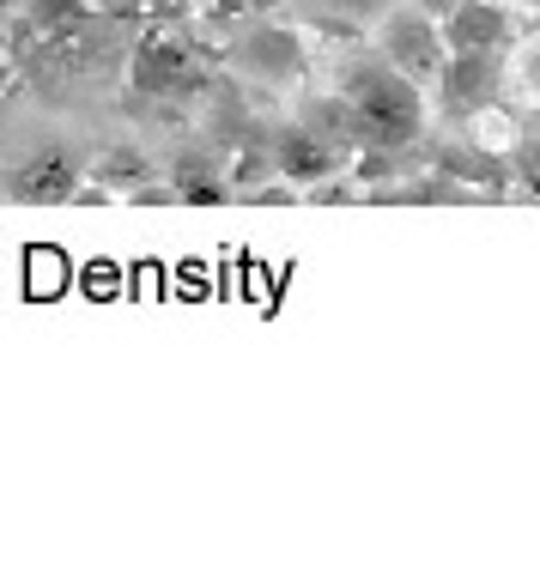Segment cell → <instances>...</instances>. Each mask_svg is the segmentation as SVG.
<instances>
[{"label":"cell","instance_id":"obj_1","mask_svg":"<svg viewBox=\"0 0 540 564\" xmlns=\"http://www.w3.org/2000/svg\"><path fill=\"white\" fill-rule=\"evenodd\" d=\"M334 104L346 116V140L370 152H401L425 128V98L407 74H395L382 55H358L334 74Z\"/></svg>","mask_w":540,"mask_h":564},{"label":"cell","instance_id":"obj_2","mask_svg":"<svg viewBox=\"0 0 540 564\" xmlns=\"http://www.w3.org/2000/svg\"><path fill=\"white\" fill-rule=\"evenodd\" d=\"M377 55L395 67V74L413 79V86L443 79V62H450V50H443V25L431 13H419V7H407V0H395L389 13L377 19Z\"/></svg>","mask_w":540,"mask_h":564},{"label":"cell","instance_id":"obj_3","mask_svg":"<svg viewBox=\"0 0 540 564\" xmlns=\"http://www.w3.org/2000/svg\"><path fill=\"white\" fill-rule=\"evenodd\" d=\"M128 79H134V91H147V98H188V91L201 86V62L176 31H152V37H140Z\"/></svg>","mask_w":540,"mask_h":564},{"label":"cell","instance_id":"obj_4","mask_svg":"<svg viewBox=\"0 0 540 564\" xmlns=\"http://www.w3.org/2000/svg\"><path fill=\"white\" fill-rule=\"evenodd\" d=\"M450 55H504L516 43V19L504 0H462L438 19Z\"/></svg>","mask_w":540,"mask_h":564},{"label":"cell","instance_id":"obj_5","mask_svg":"<svg viewBox=\"0 0 540 564\" xmlns=\"http://www.w3.org/2000/svg\"><path fill=\"white\" fill-rule=\"evenodd\" d=\"M341 164H346L341 140H334V134H322V128H310V122L280 128V140H273V171H280L285 183H298V188L341 176Z\"/></svg>","mask_w":540,"mask_h":564},{"label":"cell","instance_id":"obj_6","mask_svg":"<svg viewBox=\"0 0 540 564\" xmlns=\"http://www.w3.org/2000/svg\"><path fill=\"white\" fill-rule=\"evenodd\" d=\"M79 188V159L74 152H31L19 171H7V195L25 200V207H55V200H74Z\"/></svg>","mask_w":540,"mask_h":564},{"label":"cell","instance_id":"obj_7","mask_svg":"<svg viewBox=\"0 0 540 564\" xmlns=\"http://www.w3.org/2000/svg\"><path fill=\"white\" fill-rule=\"evenodd\" d=\"M25 7H31V19H37V25H74V19L98 13L104 0H25Z\"/></svg>","mask_w":540,"mask_h":564},{"label":"cell","instance_id":"obj_8","mask_svg":"<svg viewBox=\"0 0 540 564\" xmlns=\"http://www.w3.org/2000/svg\"><path fill=\"white\" fill-rule=\"evenodd\" d=\"M176 188H183V200H225V183H219V171H207V164H183L176 171Z\"/></svg>","mask_w":540,"mask_h":564},{"label":"cell","instance_id":"obj_9","mask_svg":"<svg viewBox=\"0 0 540 564\" xmlns=\"http://www.w3.org/2000/svg\"><path fill=\"white\" fill-rule=\"evenodd\" d=\"M322 13H341V19H382L395 0H316Z\"/></svg>","mask_w":540,"mask_h":564},{"label":"cell","instance_id":"obj_10","mask_svg":"<svg viewBox=\"0 0 540 564\" xmlns=\"http://www.w3.org/2000/svg\"><path fill=\"white\" fill-rule=\"evenodd\" d=\"M98 176H104V183H110V176H128V183H140L147 171H140V159H134V152H116L110 164H98Z\"/></svg>","mask_w":540,"mask_h":564},{"label":"cell","instance_id":"obj_11","mask_svg":"<svg viewBox=\"0 0 540 564\" xmlns=\"http://www.w3.org/2000/svg\"><path fill=\"white\" fill-rule=\"evenodd\" d=\"M261 0H213V13H225V19H237V13H256Z\"/></svg>","mask_w":540,"mask_h":564},{"label":"cell","instance_id":"obj_12","mask_svg":"<svg viewBox=\"0 0 540 564\" xmlns=\"http://www.w3.org/2000/svg\"><path fill=\"white\" fill-rule=\"evenodd\" d=\"M407 7H419V13L443 19V13H450V7H462V0H407Z\"/></svg>","mask_w":540,"mask_h":564},{"label":"cell","instance_id":"obj_13","mask_svg":"<svg viewBox=\"0 0 540 564\" xmlns=\"http://www.w3.org/2000/svg\"><path fill=\"white\" fill-rule=\"evenodd\" d=\"M7 7H19V0H0V13H7Z\"/></svg>","mask_w":540,"mask_h":564}]
</instances>
